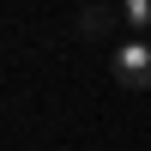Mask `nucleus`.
<instances>
[{
	"mask_svg": "<svg viewBox=\"0 0 151 151\" xmlns=\"http://www.w3.org/2000/svg\"><path fill=\"white\" fill-rule=\"evenodd\" d=\"M109 67H115V79L127 85V91H145V85H151V42L127 36V42L115 48V60H109Z\"/></svg>",
	"mask_w": 151,
	"mask_h": 151,
	"instance_id": "obj_1",
	"label": "nucleus"
},
{
	"mask_svg": "<svg viewBox=\"0 0 151 151\" xmlns=\"http://www.w3.org/2000/svg\"><path fill=\"white\" fill-rule=\"evenodd\" d=\"M79 24H85L79 36H103V24H109V12H103V6H85V18H79Z\"/></svg>",
	"mask_w": 151,
	"mask_h": 151,
	"instance_id": "obj_3",
	"label": "nucleus"
},
{
	"mask_svg": "<svg viewBox=\"0 0 151 151\" xmlns=\"http://www.w3.org/2000/svg\"><path fill=\"white\" fill-rule=\"evenodd\" d=\"M121 18L127 30H151V0H121Z\"/></svg>",
	"mask_w": 151,
	"mask_h": 151,
	"instance_id": "obj_2",
	"label": "nucleus"
}]
</instances>
